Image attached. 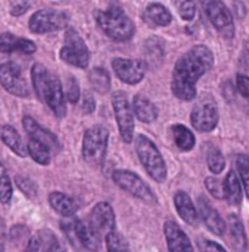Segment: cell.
Here are the masks:
<instances>
[{"instance_id":"cell-1","label":"cell","mask_w":249,"mask_h":252,"mask_svg":"<svg viewBox=\"0 0 249 252\" xmlns=\"http://www.w3.org/2000/svg\"><path fill=\"white\" fill-rule=\"evenodd\" d=\"M214 65V54L207 45H194L179 58L171 74V92L184 101L196 97V84Z\"/></svg>"},{"instance_id":"cell-2","label":"cell","mask_w":249,"mask_h":252,"mask_svg":"<svg viewBox=\"0 0 249 252\" xmlns=\"http://www.w3.org/2000/svg\"><path fill=\"white\" fill-rule=\"evenodd\" d=\"M32 84L38 99L50 107L56 117L62 118L67 114L66 95L62 84L56 74L51 73L43 63H34L30 69Z\"/></svg>"},{"instance_id":"cell-3","label":"cell","mask_w":249,"mask_h":252,"mask_svg":"<svg viewBox=\"0 0 249 252\" xmlns=\"http://www.w3.org/2000/svg\"><path fill=\"white\" fill-rule=\"evenodd\" d=\"M95 21L100 30L114 42H128L135 34V23L118 4H110L106 10H96Z\"/></svg>"},{"instance_id":"cell-4","label":"cell","mask_w":249,"mask_h":252,"mask_svg":"<svg viewBox=\"0 0 249 252\" xmlns=\"http://www.w3.org/2000/svg\"><path fill=\"white\" fill-rule=\"evenodd\" d=\"M135 151L148 176L157 183H163L166 179V166L156 144L146 135L138 134L135 138Z\"/></svg>"},{"instance_id":"cell-5","label":"cell","mask_w":249,"mask_h":252,"mask_svg":"<svg viewBox=\"0 0 249 252\" xmlns=\"http://www.w3.org/2000/svg\"><path fill=\"white\" fill-rule=\"evenodd\" d=\"M110 132L101 125L92 126L85 130L82 141V155L90 166L99 167L104 163L109 146Z\"/></svg>"},{"instance_id":"cell-6","label":"cell","mask_w":249,"mask_h":252,"mask_svg":"<svg viewBox=\"0 0 249 252\" xmlns=\"http://www.w3.org/2000/svg\"><path fill=\"white\" fill-rule=\"evenodd\" d=\"M60 58L63 63L82 69L86 68L90 63V50L74 28L68 27L66 30Z\"/></svg>"},{"instance_id":"cell-7","label":"cell","mask_w":249,"mask_h":252,"mask_svg":"<svg viewBox=\"0 0 249 252\" xmlns=\"http://www.w3.org/2000/svg\"><path fill=\"white\" fill-rule=\"evenodd\" d=\"M112 181L120 189L129 192L130 195L141 200L145 204H158L157 196L153 194L151 188L141 179L138 174L134 173L133 171H129V169H115L112 173Z\"/></svg>"},{"instance_id":"cell-8","label":"cell","mask_w":249,"mask_h":252,"mask_svg":"<svg viewBox=\"0 0 249 252\" xmlns=\"http://www.w3.org/2000/svg\"><path fill=\"white\" fill-rule=\"evenodd\" d=\"M61 228L71 241H78L83 248L91 252H97L101 248V236L95 231L89 222L78 218H66L61 222Z\"/></svg>"},{"instance_id":"cell-9","label":"cell","mask_w":249,"mask_h":252,"mask_svg":"<svg viewBox=\"0 0 249 252\" xmlns=\"http://www.w3.org/2000/svg\"><path fill=\"white\" fill-rule=\"evenodd\" d=\"M111 101L120 137L125 144H132L134 140L135 123L134 115H133V110L127 94L122 91L114 92L112 94Z\"/></svg>"},{"instance_id":"cell-10","label":"cell","mask_w":249,"mask_h":252,"mask_svg":"<svg viewBox=\"0 0 249 252\" xmlns=\"http://www.w3.org/2000/svg\"><path fill=\"white\" fill-rule=\"evenodd\" d=\"M68 23L69 17L66 12L54 9H43L38 10L30 16L28 27L32 33L45 34L68 28Z\"/></svg>"},{"instance_id":"cell-11","label":"cell","mask_w":249,"mask_h":252,"mask_svg":"<svg viewBox=\"0 0 249 252\" xmlns=\"http://www.w3.org/2000/svg\"><path fill=\"white\" fill-rule=\"evenodd\" d=\"M205 15L208 16L209 21L214 26L215 30L220 33L224 38L231 39L235 35V23L233 17L226 5L221 1H203Z\"/></svg>"},{"instance_id":"cell-12","label":"cell","mask_w":249,"mask_h":252,"mask_svg":"<svg viewBox=\"0 0 249 252\" xmlns=\"http://www.w3.org/2000/svg\"><path fill=\"white\" fill-rule=\"evenodd\" d=\"M0 84L11 95L17 97H27L29 88L17 63L7 61L0 65Z\"/></svg>"},{"instance_id":"cell-13","label":"cell","mask_w":249,"mask_h":252,"mask_svg":"<svg viewBox=\"0 0 249 252\" xmlns=\"http://www.w3.org/2000/svg\"><path fill=\"white\" fill-rule=\"evenodd\" d=\"M112 67L115 76L129 86H135L145 78L146 63L138 59L114 58L112 60Z\"/></svg>"},{"instance_id":"cell-14","label":"cell","mask_w":249,"mask_h":252,"mask_svg":"<svg viewBox=\"0 0 249 252\" xmlns=\"http://www.w3.org/2000/svg\"><path fill=\"white\" fill-rule=\"evenodd\" d=\"M191 123L198 132L209 133L217 128L219 123V111L214 102H198L191 112Z\"/></svg>"},{"instance_id":"cell-15","label":"cell","mask_w":249,"mask_h":252,"mask_svg":"<svg viewBox=\"0 0 249 252\" xmlns=\"http://www.w3.org/2000/svg\"><path fill=\"white\" fill-rule=\"evenodd\" d=\"M89 223L100 236L106 238L115 229V215L107 201H100L92 207Z\"/></svg>"},{"instance_id":"cell-16","label":"cell","mask_w":249,"mask_h":252,"mask_svg":"<svg viewBox=\"0 0 249 252\" xmlns=\"http://www.w3.org/2000/svg\"><path fill=\"white\" fill-rule=\"evenodd\" d=\"M22 125L23 129H25L26 133L29 135L30 139L44 144V145L48 146L51 151L58 153V151L61 150V144L58 138L56 137L53 132H50V130H48L46 128L42 127L34 118H32L30 116H25V117L22 118Z\"/></svg>"},{"instance_id":"cell-17","label":"cell","mask_w":249,"mask_h":252,"mask_svg":"<svg viewBox=\"0 0 249 252\" xmlns=\"http://www.w3.org/2000/svg\"><path fill=\"white\" fill-rule=\"evenodd\" d=\"M164 236L169 252H194L189 236L174 220H166L163 225Z\"/></svg>"},{"instance_id":"cell-18","label":"cell","mask_w":249,"mask_h":252,"mask_svg":"<svg viewBox=\"0 0 249 252\" xmlns=\"http://www.w3.org/2000/svg\"><path fill=\"white\" fill-rule=\"evenodd\" d=\"M197 202H198V213L208 229L213 231L215 235H224L226 231V223L219 212L209 204L204 196H199Z\"/></svg>"},{"instance_id":"cell-19","label":"cell","mask_w":249,"mask_h":252,"mask_svg":"<svg viewBox=\"0 0 249 252\" xmlns=\"http://www.w3.org/2000/svg\"><path fill=\"white\" fill-rule=\"evenodd\" d=\"M0 51L4 54L21 51L23 54H34L37 51V45L34 42L26 38H20L12 33L5 32L0 34Z\"/></svg>"},{"instance_id":"cell-20","label":"cell","mask_w":249,"mask_h":252,"mask_svg":"<svg viewBox=\"0 0 249 252\" xmlns=\"http://www.w3.org/2000/svg\"><path fill=\"white\" fill-rule=\"evenodd\" d=\"M174 206L184 222L190 225H196L198 222V211L194 207L191 197L187 192L179 190L174 195Z\"/></svg>"},{"instance_id":"cell-21","label":"cell","mask_w":249,"mask_h":252,"mask_svg":"<svg viewBox=\"0 0 249 252\" xmlns=\"http://www.w3.org/2000/svg\"><path fill=\"white\" fill-rule=\"evenodd\" d=\"M49 204L54 211L65 218H72L79 210L76 200L62 191H51L49 194Z\"/></svg>"},{"instance_id":"cell-22","label":"cell","mask_w":249,"mask_h":252,"mask_svg":"<svg viewBox=\"0 0 249 252\" xmlns=\"http://www.w3.org/2000/svg\"><path fill=\"white\" fill-rule=\"evenodd\" d=\"M133 110L138 121L147 125L153 123L158 118V107L145 95H135L133 99Z\"/></svg>"},{"instance_id":"cell-23","label":"cell","mask_w":249,"mask_h":252,"mask_svg":"<svg viewBox=\"0 0 249 252\" xmlns=\"http://www.w3.org/2000/svg\"><path fill=\"white\" fill-rule=\"evenodd\" d=\"M0 140L20 158L27 156V148L23 144L21 135L10 125L0 126Z\"/></svg>"},{"instance_id":"cell-24","label":"cell","mask_w":249,"mask_h":252,"mask_svg":"<svg viewBox=\"0 0 249 252\" xmlns=\"http://www.w3.org/2000/svg\"><path fill=\"white\" fill-rule=\"evenodd\" d=\"M227 228L232 248L237 252H245L247 248V236H246L245 227L240 218L235 215L228 216Z\"/></svg>"},{"instance_id":"cell-25","label":"cell","mask_w":249,"mask_h":252,"mask_svg":"<svg viewBox=\"0 0 249 252\" xmlns=\"http://www.w3.org/2000/svg\"><path fill=\"white\" fill-rule=\"evenodd\" d=\"M143 19L147 20L151 25L161 26V27H166L173 21L170 11L159 2H151L146 6Z\"/></svg>"},{"instance_id":"cell-26","label":"cell","mask_w":249,"mask_h":252,"mask_svg":"<svg viewBox=\"0 0 249 252\" xmlns=\"http://www.w3.org/2000/svg\"><path fill=\"white\" fill-rule=\"evenodd\" d=\"M171 135H173L174 144L180 149L181 151H191L196 145V137L194 133L181 123H176L170 127Z\"/></svg>"},{"instance_id":"cell-27","label":"cell","mask_w":249,"mask_h":252,"mask_svg":"<svg viewBox=\"0 0 249 252\" xmlns=\"http://www.w3.org/2000/svg\"><path fill=\"white\" fill-rule=\"evenodd\" d=\"M224 194L225 199L232 206H238L242 202V187H241V182L238 179L237 174L233 171L228 172L226 178H225Z\"/></svg>"},{"instance_id":"cell-28","label":"cell","mask_w":249,"mask_h":252,"mask_svg":"<svg viewBox=\"0 0 249 252\" xmlns=\"http://www.w3.org/2000/svg\"><path fill=\"white\" fill-rule=\"evenodd\" d=\"M89 82L94 91L104 95L111 89V77L104 67H94L89 72Z\"/></svg>"},{"instance_id":"cell-29","label":"cell","mask_w":249,"mask_h":252,"mask_svg":"<svg viewBox=\"0 0 249 252\" xmlns=\"http://www.w3.org/2000/svg\"><path fill=\"white\" fill-rule=\"evenodd\" d=\"M27 153L33 160L42 166H48L51 162V150L44 144L37 140L29 139L27 145Z\"/></svg>"},{"instance_id":"cell-30","label":"cell","mask_w":249,"mask_h":252,"mask_svg":"<svg viewBox=\"0 0 249 252\" xmlns=\"http://www.w3.org/2000/svg\"><path fill=\"white\" fill-rule=\"evenodd\" d=\"M143 46H145L146 59L148 60V63L152 65L162 63L164 58V42L161 38L153 35L150 39L146 40Z\"/></svg>"},{"instance_id":"cell-31","label":"cell","mask_w":249,"mask_h":252,"mask_svg":"<svg viewBox=\"0 0 249 252\" xmlns=\"http://www.w3.org/2000/svg\"><path fill=\"white\" fill-rule=\"evenodd\" d=\"M40 240V248L44 252H66L65 246L51 230L45 229L38 234Z\"/></svg>"},{"instance_id":"cell-32","label":"cell","mask_w":249,"mask_h":252,"mask_svg":"<svg viewBox=\"0 0 249 252\" xmlns=\"http://www.w3.org/2000/svg\"><path fill=\"white\" fill-rule=\"evenodd\" d=\"M12 192L14 190H12L9 173H7L4 163L0 161V202L4 205L9 204L12 199Z\"/></svg>"},{"instance_id":"cell-33","label":"cell","mask_w":249,"mask_h":252,"mask_svg":"<svg viewBox=\"0 0 249 252\" xmlns=\"http://www.w3.org/2000/svg\"><path fill=\"white\" fill-rule=\"evenodd\" d=\"M207 164L209 171L214 174H219L224 171L225 158L219 149L214 146L209 148L207 153Z\"/></svg>"},{"instance_id":"cell-34","label":"cell","mask_w":249,"mask_h":252,"mask_svg":"<svg viewBox=\"0 0 249 252\" xmlns=\"http://www.w3.org/2000/svg\"><path fill=\"white\" fill-rule=\"evenodd\" d=\"M106 245L109 252H130L127 239L115 230L106 236Z\"/></svg>"},{"instance_id":"cell-35","label":"cell","mask_w":249,"mask_h":252,"mask_svg":"<svg viewBox=\"0 0 249 252\" xmlns=\"http://www.w3.org/2000/svg\"><path fill=\"white\" fill-rule=\"evenodd\" d=\"M236 164H237L238 173H240L241 181H242L243 187H245L246 194L249 199V156L241 154L236 158Z\"/></svg>"},{"instance_id":"cell-36","label":"cell","mask_w":249,"mask_h":252,"mask_svg":"<svg viewBox=\"0 0 249 252\" xmlns=\"http://www.w3.org/2000/svg\"><path fill=\"white\" fill-rule=\"evenodd\" d=\"M204 184L208 191H209L215 199H225L224 183H221L219 179L214 178V177H207L204 181Z\"/></svg>"},{"instance_id":"cell-37","label":"cell","mask_w":249,"mask_h":252,"mask_svg":"<svg viewBox=\"0 0 249 252\" xmlns=\"http://www.w3.org/2000/svg\"><path fill=\"white\" fill-rule=\"evenodd\" d=\"M179 15L185 21H191L196 15V4L192 1H175Z\"/></svg>"},{"instance_id":"cell-38","label":"cell","mask_w":249,"mask_h":252,"mask_svg":"<svg viewBox=\"0 0 249 252\" xmlns=\"http://www.w3.org/2000/svg\"><path fill=\"white\" fill-rule=\"evenodd\" d=\"M66 99L71 104H77L81 99V88L77 82V79L73 76H71L67 81V92H66Z\"/></svg>"},{"instance_id":"cell-39","label":"cell","mask_w":249,"mask_h":252,"mask_svg":"<svg viewBox=\"0 0 249 252\" xmlns=\"http://www.w3.org/2000/svg\"><path fill=\"white\" fill-rule=\"evenodd\" d=\"M16 181L17 187L20 188V190L28 197H34L37 195V187L35 184L33 183L30 179H28L27 177H22V176H17L15 178Z\"/></svg>"},{"instance_id":"cell-40","label":"cell","mask_w":249,"mask_h":252,"mask_svg":"<svg viewBox=\"0 0 249 252\" xmlns=\"http://www.w3.org/2000/svg\"><path fill=\"white\" fill-rule=\"evenodd\" d=\"M30 4L28 1H11L10 2V14L15 17L22 16L28 11Z\"/></svg>"},{"instance_id":"cell-41","label":"cell","mask_w":249,"mask_h":252,"mask_svg":"<svg viewBox=\"0 0 249 252\" xmlns=\"http://www.w3.org/2000/svg\"><path fill=\"white\" fill-rule=\"evenodd\" d=\"M236 86H237L238 92L242 96L249 97V77L246 74L238 73L236 77Z\"/></svg>"},{"instance_id":"cell-42","label":"cell","mask_w":249,"mask_h":252,"mask_svg":"<svg viewBox=\"0 0 249 252\" xmlns=\"http://www.w3.org/2000/svg\"><path fill=\"white\" fill-rule=\"evenodd\" d=\"M95 109H96V101H95L94 96L90 93H86L83 97V102H82V110L84 114L90 115L95 111Z\"/></svg>"},{"instance_id":"cell-43","label":"cell","mask_w":249,"mask_h":252,"mask_svg":"<svg viewBox=\"0 0 249 252\" xmlns=\"http://www.w3.org/2000/svg\"><path fill=\"white\" fill-rule=\"evenodd\" d=\"M203 250L204 252H226L220 244L212 240H203Z\"/></svg>"},{"instance_id":"cell-44","label":"cell","mask_w":249,"mask_h":252,"mask_svg":"<svg viewBox=\"0 0 249 252\" xmlns=\"http://www.w3.org/2000/svg\"><path fill=\"white\" fill-rule=\"evenodd\" d=\"M39 250H40V240L39 238H38V235H35L29 239L25 252H39Z\"/></svg>"},{"instance_id":"cell-45","label":"cell","mask_w":249,"mask_h":252,"mask_svg":"<svg viewBox=\"0 0 249 252\" xmlns=\"http://www.w3.org/2000/svg\"><path fill=\"white\" fill-rule=\"evenodd\" d=\"M242 59L245 61V65L247 66V68H249V39L245 43V46H243Z\"/></svg>"},{"instance_id":"cell-46","label":"cell","mask_w":249,"mask_h":252,"mask_svg":"<svg viewBox=\"0 0 249 252\" xmlns=\"http://www.w3.org/2000/svg\"><path fill=\"white\" fill-rule=\"evenodd\" d=\"M0 252H5L4 245H2V244H1V243H0Z\"/></svg>"}]
</instances>
